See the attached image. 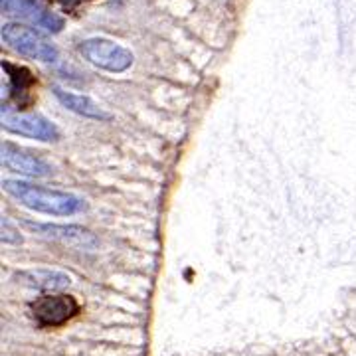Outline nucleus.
<instances>
[{"mask_svg":"<svg viewBox=\"0 0 356 356\" xmlns=\"http://www.w3.org/2000/svg\"><path fill=\"white\" fill-rule=\"evenodd\" d=\"M4 190L16 198L20 204H24L30 210L42 212V214H52V216H72L86 208V202L77 198L74 194L59 192V190H50L42 186H34L24 180H4L2 182Z\"/></svg>","mask_w":356,"mask_h":356,"instance_id":"1","label":"nucleus"},{"mask_svg":"<svg viewBox=\"0 0 356 356\" xmlns=\"http://www.w3.org/2000/svg\"><path fill=\"white\" fill-rule=\"evenodd\" d=\"M2 40L10 46L14 52L32 59H40L46 63H54L58 59V48L50 44L38 32L20 26V24H4L2 26Z\"/></svg>","mask_w":356,"mask_h":356,"instance_id":"2","label":"nucleus"},{"mask_svg":"<svg viewBox=\"0 0 356 356\" xmlns=\"http://www.w3.org/2000/svg\"><path fill=\"white\" fill-rule=\"evenodd\" d=\"M81 56L91 61L93 66L113 72V74H121L125 70H129L133 66V54L123 48V46L115 44L107 38H89L79 46Z\"/></svg>","mask_w":356,"mask_h":356,"instance_id":"3","label":"nucleus"},{"mask_svg":"<svg viewBox=\"0 0 356 356\" xmlns=\"http://www.w3.org/2000/svg\"><path fill=\"white\" fill-rule=\"evenodd\" d=\"M32 315L36 319V323L44 328H56V326L66 325L72 317L79 313V303L75 301V297L63 295H42L36 301L30 303Z\"/></svg>","mask_w":356,"mask_h":356,"instance_id":"4","label":"nucleus"},{"mask_svg":"<svg viewBox=\"0 0 356 356\" xmlns=\"http://www.w3.org/2000/svg\"><path fill=\"white\" fill-rule=\"evenodd\" d=\"M2 127L10 133L38 141H56L59 137L58 127L52 121L36 113L12 111L8 107H2Z\"/></svg>","mask_w":356,"mask_h":356,"instance_id":"5","label":"nucleus"},{"mask_svg":"<svg viewBox=\"0 0 356 356\" xmlns=\"http://www.w3.org/2000/svg\"><path fill=\"white\" fill-rule=\"evenodd\" d=\"M2 12L52 34H58L63 28V18L44 8L38 0H2Z\"/></svg>","mask_w":356,"mask_h":356,"instance_id":"6","label":"nucleus"},{"mask_svg":"<svg viewBox=\"0 0 356 356\" xmlns=\"http://www.w3.org/2000/svg\"><path fill=\"white\" fill-rule=\"evenodd\" d=\"M26 228L34 230L40 236L50 237V239H58L61 244L81 248V250H93L97 248V237L93 236L86 228L79 226H56V224H34L24 222Z\"/></svg>","mask_w":356,"mask_h":356,"instance_id":"7","label":"nucleus"},{"mask_svg":"<svg viewBox=\"0 0 356 356\" xmlns=\"http://www.w3.org/2000/svg\"><path fill=\"white\" fill-rule=\"evenodd\" d=\"M2 164L14 172H20L24 177H48L52 172L50 164L30 155L22 148L14 147L12 143H4L2 145Z\"/></svg>","mask_w":356,"mask_h":356,"instance_id":"8","label":"nucleus"},{"mask_svg":"<svg viewBox=\"0 0 356 356\" xmlns=\"http://www.w3.org/2000/svg\"><path fill=\"white\" fill-rule=\"evenodd\" d=\"M54 95L58 97V101L66 109L74 111L77 115L88 119H95V121H109L111 115L103 111L99 105L95 103L93 99H89L86 95H77V93H72V91H63V89L54 88Z\"/></svg>","mask_w":356,"mask_h":356,"instance_id":"9","label":"nucleus"},{"mask_svg":"<svg viewBox=\"0 0 356 356\" xmlns=\"http://www.w3.org/2000/svg\"><path fill=\"white\" fill-rule=\"evenodd\" d=\"M30 287H36L40 291H61L66 289L72 279L70 275L61 273V271H52V269H32L20 275Z\"/></svg>","mask_w":356,"mask_h":356,"instance_id":"10","label":"nucleus"},{"mask_svg":"<svg viewBox=\"0 0 356 356\" xmlns=\"http://www.w3.org/2000/svg\"><path fill=\"white\" fill-rule=\"evenodd\" d=\"M2 70H6L10 75V81H12V91H14V97L18 99V93H28V89L34 86V75L30 74L26 68H20V66H12L8 61H2Z\"/></svg>","mask_w":356,"mask_h":356,"instance_id":"11","label":"nucleus"},{"mask_svg":"<svg viewBox=\"0 0 356 356\" xmlns=\"http://www.w3.org/2000/svg\"><path fill=\"white\" fill-rule=\"evenodd\" d=\"M2 241L4 244H18V241H22L18 230L6 218H2Z\"/></svg>","mask_w":356,"mask_h":356,"instance_id":"12","label":"nucleus"},{"mask_svg":"<svg viewBox=\"0 0 356 356\" xmlns=\"http://www.w3.org/2000/svg\"><path fill=\"white\" fill-rule=\"evenodd\" d=\"M54 2H59L66 10H74L77 4H81L83 0H54Z\"/></svg>","mask_w":356,"mask_h":356,"instance_id":"13","label":"nucleus"}]
</instances>
